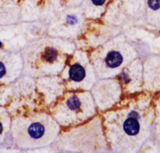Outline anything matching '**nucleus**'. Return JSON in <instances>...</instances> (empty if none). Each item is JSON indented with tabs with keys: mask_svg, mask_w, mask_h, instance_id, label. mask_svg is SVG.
<instances>
[{
	"mask_svg": "<svg viewBox=\"0 0 160 153\" xmlns=\"http://www.w3.org/2000/svg\"><path fill=\"white\" fill-rule=\"evenodd\" d=\"M61 126L50 111H34L12 117L10 137L18 149H36L51 145Z\"/></svg>",
	"mask_w": 160,
	"mask_h": 153,
	"instance_id": "obj_1",
	"label": "nucleus"
},
{
	"mask_svg": "<svg viewBox=\"0 0 160 153\" xmlns=\"http://www.w3.org/2000/svg\"><path fill=\"white\" fill-rule=\"evenodd\" d=\"M33 78L23 77L0 89V106L6 108L11 118L30 111L48 110Z\"/></svg>",
	"mask_w": 160,
	"mask_h": 153,
	"instance_id": "obj_2",
	"label": "nucleus"
},
{
	"mask_svg": "<svg viewBox=\"0 0 160 153\" xmlns=\"http://www.w3.org/2000/svg\"><path fill=\"white\" fill-rule=\"evenodd\" d=\"M73 53L71 50L63 49L53 44H47L22 54L23 71L27 76L39 78L58 75Z\"/></svg>",
	"mask_w": 160,
	"mask_h": 153,
	"instance_id": "obj_3",
	"label": "nucleus"
},
{
	"mask_svg": "<svg viewBox=\"0 0 160 153\" xmlns=\"http://www.w3.org/2000/svg\"><path fill=\"white\" fill-rule=\"evenodd\" d=\"M91 101L89 93L84 91H66L50 109V112L61 126H76L90 117Z\"/></svg>",
	"mask_w": 160,
	"mask_h": 153,
	"instance_id": "obj_4",
	"label": "nucleus"
},
{
	"mask_svg": "<svg viewBox=\"0 0 160 153\" xmlns=\"http://www.w3.org/2000/svg\"><path fill=\"white\" fill-rule=\"evenodd\" d=\"M88 71L86 55L77 51L71 54L58 76L66 91H83L87 89Z\"/></svg>",
	"mask_w": 160,
	"mask_h": 153,
	"instance_id": "obj_5",
	"label": "nucleus"
},
{
	"mask_svg": "<svg viewBox=\"0 0 160 153\" xmlns=\"http://www.w3.org/2000/svg\"><path fill=\"white\" fill-rule=\"evenodd\" d=\"M22 55L10 52L0 53V89L18 79L23 71Z\"/></svg>",
	"mask_w": 160,
	"mask_h": 153,
	"instance_id": "obj_6",
	"label": "nucleus"
},
{
	"mask_svg": "<svg viewBox=\"0 0 160 153\" xmlns=\"http://www.w3.org/2000/svg\"><path fill=\"white\" fill-rule=\"evenodd\" d=\"M35 81L38 89L42 94L49 111L54 103L66 91L58 75L37 78Z\"/></svg>",
	"mask_w": 160,
	"mask_h": 153,
	"instance_id": "obj_7",
	"label": "nucleus"
},
{
	"mask_svg": "<svg viewBox=\"0 0 160 153\" xmlns=\"http://www.w3.org/2000/svg\"><path fill=\"white\" fill-rule=\"evenodd\" d=\"M12 118L4 107L0 106V148L6 141L11 132Z\"/></svg>",
	"mask_w": 160,
	"mask_h": 153,
	"instance_id": "obj_8",
	"label": "nucleus"
},
{
	"mask_svg": "<svg viewBox=\"0 0 160 153\" xmlns=\"http://www.w3.org/2000/svg\"><path fill=\"white\" fill-rule=\"evenodd\" d=\"M123 127L126 134L134 136L138 133L140 130V124L137 118L130 117L125 121Z\"/></svg>",
	"mask_w": 160,
	"mask_h": 153,
	"instance_id": "obj_9",
	"label": "nucleus"
},
{
	"mask_svg": "<svg viewBox=\"0 0 160 153\" xmlns=\"http://www.w3.org/2000/svg\"><path fill=\"white\" fill-rule=\"evenodd\" d=\"M123 62V57L118 52L111 51L105 58V63L109 68H114L119 66Z\"/></svg>",
	"mask_w": 160,
	"mask_h": 153,
	"instance_id": "obj_10",
	"label": "nucleus"
},
{
	"mask_svg": "<svg viewBox=\"0 0 160 153\" xmlns=\"http://www.w3.org/2000/svg\"><path fill=\"white\" fill-rule=\"evenodd\" d=\"M65 21L68 25L70 26H75L78 23V19L75 14H68L66 17Z\"/></svg>",
	"mask_w": 160,
	"mask_h": 153,
	"instance_id": "obj_11",
	"label": "nucleus"
},
{
	"mask_svg": "<svg viewBox=\"0 0 160 153\" xmlns=\"http://www.w3.org/2000/svg\"><path fill=\"white\" fill-rule=\"evenodd\" d=\"M148 5L151 10H157L160 8V0H148Z\"/></svg>",
	"mask_w": 160,
	"mask_h": 153,
	"instance_id": "obj_12",
	"label": "nucleus"
},
{
	"mask_svg": "<svg viewBox=\"0 0 160 153\" xmlns=\"http://www.w3.org/2000/svg\"><path fill=\"white\" fill-rule=\"evenodd\" d=\"M106 0H91L92 3L96 6H101L105 3Z\"/></svg>",
	"mask_w": 160,
	"mask_h": 153,
	"instance_id": "obj_13",
	"label": "nucleus"
},
{
	"mask_svg": "<svg viewBox=\"0 0 160 153\" xmlns=\"http://www.w3.org/2000/svg\"><path fill=\"white\" fill-rule=\"evenodd\" d=\"M2 46H3V43L1 41V40H0V49H2Z\"/></svg>",
	"mask_w": 160,
	"mask_h": 153,
	"instance_id": "obj_14",
	"label": "nucleus"
}]
</instances>
